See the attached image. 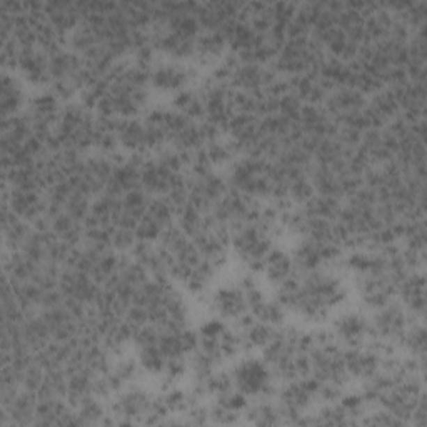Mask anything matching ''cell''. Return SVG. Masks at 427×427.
<instances>
[{
    "label": "cell",
    "mask_w": 427,
    "mask_h": 427,
    "mask_svg": "<svg viewBox=\"0 0 427 427\" xmlns=\"http://www.w3.org/2000/svg\"><path fill=\"white\" fill-rule=\"evenodd\" d=\"M234 387L245 396L270 397L276 392L272 384V371L264 361L245 359L231 372Z\"/></svg>",
    "instance_id": "obj_1"
},
{
    "label": "cell",
    "mask_w": 427,
    "mask_h": 427,
    "mask_svg": "<svg viewBox=\"0 0 427 427\" xmlns=\"http://www.w3.org/2000/svg\"><path fill=\"white\" fill-rule=\"evenodd\" d=\"M194 75V70L180 63L167 62L160 65L150 74V84L155 88L164 92H172L183 88Z\"/></svg>",
    "instance_id": "obj_2"
},
{
    "label": "cell",
    "mask_w": 427,
    "mask_h": 427,
    "mask_svg": "<svg viewBox=\"0 0 427 427\" xmlns=\"http://www.w3.org/2000/svg\"><path fill=\"white\" fill-rule=\"evenodd\" d=\"M210 307L224 319H238L249 311L244 290L240 287H222L212 295Z\"/></svg>",
    "instance_id": "obj_3"
},
{
    "label": "cell",
    "mask_w": 427,
    "mask_h": 427,
    "mask_svg": "<svg viewBox=\"0 0 427 427\" xmlns=\"http://www.w3.org/2000/svg\"><path fill=\"white\" fill-rule=\"evenodd\" d=\"M19 67L22 69L25 79L33 86H40L50 80L49 57H45L40 50L33 47L20 49Z\"/></svg>",
    "instance_id": "obj_4"
},
{
    "label": "cell",
    "mask_w": 427,
    "mask_h": 427,
    "mask_svg": "<svg viewBox=\"0 0 427 427\" xmlns=\"http://www.w3.org/2000/svg\"><path fill=\"white\" fill-rule=\"evenodd\" d=\"M367 332H369V323L357 312H346L337 317L336 334L349 348H359Z\"/></svg>",
    "instance_id": "obj_5"
},
{
    "label": "cell",
    "mask_w": 427,
    "mask_h": 427,
    "mask_svg": "<svg viewBox=\"0 0 427 427\" xmlns=\"http://www.w3.org/2000/svg\"><path fill=\"white\" fill-rule=\"evenodd\" d=\"M344 357L346 369L349 375L354 378H366L369 379L379 369V357L372 350H359L357 348H350L348 352L342 354Z\"/></svg>",
    "instance_id": "obj_6"
},
{
    "label": "cell",
    "mask_w": 427,
    "mask_h": 427,
    "mask_svg": "<svg viewBox=\"0 0 427 427\" xmlns=\"http://www.w3.org/2000/svg\"><path fill=\"white\" fill-rule=\"evenodd\" d=\"M264 270L270 284L281 286L287 277L293 276L294 261L290 259L289 254L281 251V249H270L267 257H265Z\"/></svg>",
    "instance_id": "obj_7"
},
{
    "label": "cell",
    "mask_w": 427,
    "mask_h": 427,
    "mask_svg": "<svg viewBox=\"0 0 427 427\" xmlns=\"http://www.w3.org/2000/svg\"><path fill=\"white\" fill-rule=\"evenodd\" d=\"M397 289H399L404 302L407 304L414 314H424V307H426L424 276H421V274L407 276L403 282H401V286L397 287Z\"/></svg>",
    "instance_id": "obj_8"
},
{
    "label": "cell",
    "mask_w": 427,
    "mask_h": 427,
    "mask_svg": "<svg viewBox=\"0 0 427 427\" xmlns=\"http://www.w3.org/2000/svg\"><path fill=\"white\" fill-rule=\"evenodd\" d=\"M227 39L219 31H205L196 39V56L201 62H214L226 50Z\"/></svg>",
    "instance_id": "obj_9"
},
{
    "label": "cell",
    "mask_w": 427,
    "mask_h": 427,
    "mask_svg": "<svg viewBox=\"0 0 427 427\" xmlns=\"http://www.w3.org/2000/svg\"><path fill=\"white\" fill-rule=\"evenodd\" d=\"M0 99H2V117L15 116L24 104V88L19 80L12 75H3Z\"/></svg>",
    "instance_id": "obj_10"
},
{
    "label": "cell",
    "mask_w": 427,
    "mask_h": 427,
    "mask_svg": "<svg viewBox=\"0 0 427 427\" xmlns=\"http://www.w3.org/2000/svg\"><path fill=\"white\" fill-rule=\"evenodd\" d=\"M117 139H119L121 146L125 149H130L134 152L143 150V139H146V127L139 121L124 119L122 117L119 130H117Z\"/></svg>",
    "instance_id": "obj_11"
},
{
    "label": "cell",
    "mask_w": 427,
    "mask_h": 427,
    "mask_svg": "<svg viewBox=\"0 0 427 427\" xmlns=\"http://www.w3.org/2000/svg\"><path fill=\"white\" fill-rule=\"evenodd\" d=\"M286 311L287 309L279 301L269 302V301H265V299L261 304H257L256 307L251 309V312L257 320L270 324V325H279L284 323Z\"/></svg>",
    "instance_id": "obj_12"
},
{
    "label": "cell",
    "mask_w": 427,
    "mask_h": 427,
    "mask_svg": "<svg viewBox=\"0 0 427 427\" xmlns=\"http://www.w3.org/2000/svg\"><path fill=\"white\" fill-rule=\"evenodd\" d=\"M139 364L143 371L150 372V374H162L166 369L167 357L160 350L157 344L149 346V348L139 349Z\"/></svg>",
    "instance_id": "obj_13"
},
{
    "label": "cell",
    "mask_w": 427,
    "mask_h": 427,
    "mask_svg": "<svg viewBox=\"0 0 427 427\" xmlns=\"http://www.w3.org/2000/svg\"><path fill=\"white\" fill-rule=\"evenodd\" d=\"M147 215H149L150 219H154L155 222L159 224L162 229H167V227L172 226V221H174V209H172V205L169 204L166 197H157V199H152L149 202V205H147Z\"/></svg>",
    "instance_id": "obj_14"
},
{
    "label": "cell",
    "mask_w": 427,
    "mask_h": 427,
    "mask_svg": "<svg viewBox=\"0 0 427 427\" xmlns=\"http://www.w3.org/2000/svg\"><path fill=\"white\" fill-rule=\"evenodd\" d=\"M247 419L257 426H276L281 424V414H279V409L274 407L272 404L261 403L254 405L251 411H249Z\"/></svg>",
    "instance_id": "obj_15"
},
{
    "label": "cell",
    "mask_w": 427,
    "mask_h": 427,
    "mask_svg": "<svg viewBox=\"0 0 427 427\" xmlns=\"http://www.w3.org/2000/svg\"><path fill=\"white\" fill-rule=\"evenodd\" d=\"M238 150L239 149H238V146H235L234 141H232V143H221L217 141L209 142V147L205 149L212 166H219V164L229 162L232 155H234Z\"/></svg>",
    "instance_id": "obj_16"
},
{
    "label": "cell",
    "mask_w": 427,
    "mask_h": 427,
    "mask_svg": "<svg viewBox=\"0 0 427 427\" xmlns=\"http://www.w3.org/2000/svg\"><path fill=\"white\" fill-rule=\"evenodd\" d=\"M79 421L80 424H94V422H100L105 416L102 405H100L92 396H88L84 404L79 407Z\"/></svg>",
    "instance_id": "obj_17"
},
{
    "label": "cell",
    "mask_w": 427,
    "mask_h": 427,
    "mask_svg": "<svg viewBox=\"0 0 427 427\" xmlns=\"http://www.w3.org/2000/svg\"><path fill=\"white\" fill-rule=\"evenodd\" d=\"M162 231H164L162 227H160L154 219H150L149 215L146 214L141 221H139L137 227H135V238H137V240L152 242V240H159Z\"/></svg>",
    "instance_id": "obj_18"
},
{
    "label": "cell",
    "mask_w": 427,
    "mask_h": 427,
    "mask_svg": "<svg viewBox=\"0 0 427 427\" xmlns=\"http://www.w3.org/2000/svg\"><path fill=\"white\" fill-rule=\"evenodd\" d=\"M403 344L412 350L414 356L424 357L426 352V331L422 325H414L409 332H404Z\"/></svg>",
    "instance_id": "obj_19"
},
{
    "label": "cell",
    "mask_w": 427,
    "mask_h": 427,
    "mask_svg": "<svg viewBox=\"0 0 427 427\" xmlns=\"http://www.w3.org/2000/svg\"><path fill=\"white\" fill-rule=\"evenodd\" d=\"M207 387H209L210 394L215 396H222L227 394V392L234 391V380H232V375L227 374V372H212L207 379Z\"/></svg>",
    "instance_id": "obj_20"
},
{
    "label": "cell",
    "mask_w": 427,
    "mask_h": 427,
    "mask_svg": "<svg viewBox=\"0 0 427 427\" xmlns=\"http://www.w3.org/2000/svg\"><path fill=\"white\" fill-rule=\"evenodd\" d=\"M217 404L222 405V407H226L227 411L239 414L242 409L247 407V396L242 394V392H239L238 389H235V391L227 392V394L217 396Z\"/></svg>",
    "instance_id": "obj_21"
},
{
    "label": "cell",
    "mask_w": 427,
    "mask_h": 427,
    "mask_svg": "<svg viewBox=\"0 0 427 427\" xmlns=\"http://www.w3.org/2000/svg\"><path fill=\"white\" fill-rule=\"evenodd\" d=\"M137 238H135V231L130 229H121V227H114L111 235V245L117 251H129L132 249Z\"/></svg>",
    "instance_id": "obj_22"
},
{
    "label": "cell",
    "mask_w": 427,
    "mask_h": 427,
    "mask_svg": "<svg viewBox=\"0 0 427 427\" xmlns=\"http://www.w3.org/2000/svg\"><path fill=\"white\" fill-rule=\"evenodd\" d=\"M164 403H166L169 412H185L190 405H194L190 403V397L179 389H172L171 392H167Z\"/></svg>",
    "instance_id": "obj_23"
},
{
    "label": "cell",
    "mask_w": 427,
    "mask_h": 427,
    "mask_svg": "<svg viewBox=\"0 0 427 427\" xmlns=\"http://www.w3.org/2000/svg\"><path fill=\"white\" fill-rule=\"evenodd\" d=\"M289 196L297 202H307L309 199L314 196V189L312 184L306 179V176L299 177L289 184Z\"/></svg>",
    "instance_id": "obj_24"
},
{
    "label": "cell",
    "mask_w": 427,
    "mask_h": 427,
    "mask_svg": "<svg viewBox=\"0 0 427 427\" xmlns=\"http://www.w3.org/2000/svg\"><path fill=\"white\" fill-rule=\"evenodd\" d=\"M114 374L119 378L122 382H129V380H134L139 374V364L134 361V359H122V361L114 367Z\"/></svg>",
    "instance_id": "obj_25"
},
{
    "label": "cell",
    "mask_w": 427,
    "mask_h": 427,
    "mask_svg": "<svg viewBox=\"0 0 427 427\" xmlns=\"http://www.w3.org/2000/svg\"><path fill=\"white\" fill-rule=\"evenodd\" d=\"M209 419L215 422V424H234L239 419V414L227 411L222 405L215 404V407L209 411Z\"/></svg>",
    "instance_id": "obj_26"
},
{
    "label": "cell",
    "mask_w": 427,
    "mask_h": 427,
    "mask_svg": "<svg viewBox=\"0 0 427 427\" xmlns=\"http://www.w3.org/2000/svg\"><path fill=\"white\" fill-rule=\"evenodd\" d=\"M362 422H364V424H374V426H401V424H404L403 421L397 419V417L392 416V414L389 411H380V412L372 414L369 419H364Z\"/></svg>",
    "instance_id": "obj_27"
},
{
    "label": "cell",
    "mask_w": 427,
    "mask_h": 427,
    "mask_svg": "<svg viewBox=\"0 0 427 427\" xmlns=\"http://www.w3.org/2000/svg\"><path fill=\"white\" fill-rule=\"evenodd\" d=\"M226 325H224L222 320H209L201 327V332H199V337H212V339H221L222 332L226 331Z\"/></svg>",
    "instance_id": "obj_28"
},
{
    "label": "cell",
    "mask_w": 427,
    "mask_h": 427,
    "mask_svg": "<svg viewBox=\"0 0 427 427\" xmlns=\"http://www.w3.org/2000/svg\"><path fill=\"white\" fill-rule=\"evenodd\" d=\"M189 412V422L190 424H207L209 422V411L204 407V405L194 404L187 409Z\"/></svg>",
    "instance_id": "obj_29"
}]
</instances>
